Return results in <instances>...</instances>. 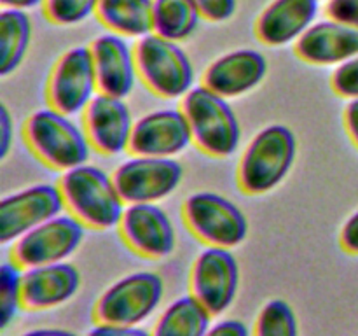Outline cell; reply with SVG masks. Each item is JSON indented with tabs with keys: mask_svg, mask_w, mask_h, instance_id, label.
<instances>
[{
	"mask_svg": "<svg viewBox=\"0 0 358 336\" xmlns=\"http://www.w3.org/2000/svg\"><path fill=\"white\" fill-rule=\"evenodd\" d=\"M13 115L6 104L0 107V158H6L9 154L10 146H13Z\"/></svg>",
	"mask_w": 358,
	"mask_h": 336,
	"instance_id": "32",
	"label": "cell"
},
{
	"mask_svg": "<svg viewBox=\"0 0 358 336\" xmlns=\"http://www.w3.org/2000/svg\"><path fill=\"white\" fill-rule=\"evenodd\" d=\"M31 38V21L24 10L0 13V76L13 74L23 62Z\"/></svg>",
	"mask_w": 358,
	"mask_h": 336,
	"instance_id": "23",
	"label": "cell"
},
{
	"mask_svg": "<svg viewBox=\"0 0 358 336\" xmlns=\"http://www.w3.org/2000/svg\"><path fill=\"white\" fill-rule=\"evenodd\" d=\"M133 122L131 111L124 98L98 91L84 111V130L91 146L105 156H117L129 149Z\"/></svg>",
	"mask_w": 358,
	"mask_h": 336,
	"instance_id": "15",
	"label": "cell"
},
{
	"mask_svg": "<svg viewBox=\"0 0 358 336\" xmlns=\"http://www.w3.org/2000/svg\"><path fill=\"white\" fill-rule=\"evenodd\" d=\"M254 336H299L294 308L283 300L268 301L255 318Z\"/></svg>",
	"mask_w": 358,
	"mask_h": 336,
	"instance_id": "25",
	"label": "cell"
},
{
	"mask_svg": "<svg viewBox=\"0 0 358 336\" xmlns=\"http://www.w3.org/2000/svg\"><path fill=\"white\" fill-rule=\"evenodd\" d=\"M164 296V282L154 272L126 275L103 290L94 304V318L105 324L140 326L156 312Z\"/></svg>",
	"mask_w": 358,
	"mask_h": 336,
	"instance_id": "6",
	"label": "cell"
},
{
	"mask_svg": "<svg viewBox=\"0 0 358 336\" xmlns=\"http://www.w3.org/2000/svg\"><path fill=\"white\" fill-rule=\"evenodd\" d=\"M96 16L121 37L142 38L154 31V0H100Z\"/></svg>",
	"mask_w": 358,
	"mask_h": 336,
	"instance_id": "21",
	"label": "cell"
},
{
	"mask_svg": "<svg viewBox=\"0 0 358 336\" xmlns=\"http://www.w3.org/2000/svg\"><path fill=\"white\" fill-rule=\"evenodd\" d=\"M297 140L285 125H269L254 136L238 164V186L247 195L275 189L292 168Z\"/></svg>",
	"mask_w": 358,
	"mask_h": 336,
	"instance_id": "3",
	"label": "cell"
},
{
	"mask_svg": "<svg viewBox=\"0 0 358 336\" xmlns=\"http://www.w3.org/2000/svg\"><path fill=\"white\" fill-rule=\"evenodd\" d=\"M212 314L192 294L177 298L164 308L152 329V336H205Z\"/></svg>",
	"mask_w": 358,
	"mask_h": 336,
	"instance_id": "22",
	"label": "cell"
},
{
	"mask_svg": "<svg viewBox=\"0 0 358 336\" xmlns=\"http://www.w3.org/2000/svg\"><path fill=\"white\" fill-rule=\"evenodd\" d=\"M23 268L16 261H6L0 266V326L6 329L17 310L23 307L21 300Z\"/></svg>",
	"mask_w": 358,
	"mask_h": 336,
	"instance_id": "26",
	"label": "cell"
},
{
	"mask_svg": "<svg viewBox=\"0 0 358 336\" xmlns=\"http://www.w3.org/2000/svg\"><path fill=\"white\" fill-rule=\"evenodd\" d=\"M191 294L212 314H224L233 304L240 286V268L231 248L208 247L199 252L191 270Z\"/></svg>",
	"mask_w": 358,
	"mask_h": 336,
	"instance_id": "11",
	"label": "cell"
},
{
	"mask_svg": "<svg viewBox=\"0 0 358 336\" xmlns=\"http://www.w3.org/2000/svg\"><path fill=\"white\" fill-rule=\"evenodd\" d=\"M86 226L72 214H62L14 241L10 258L23 270L63 262L83 244Z\"/></svg>",
	"mask_w": 358,
	"mask_h": 336,
	"instance_id": "9",
	"label": "cell"
},
{
	"mask_svg": "<svg viewBox=\"0 0 358 336\" xmlns=\"http://www.w3.org/2000/svg\"><path fill=\"white\" fill-rule=\"evenodd\" d=\"M343 248L350 254H358V212L353 214L345 223L339 237Z\"/></svg>",
	"mask_w": 358,
	"mask_h": 336,
	"instance_id": "34",
	"label": "cell"
},
{
	"mask_svg": "<svg viewBox=\"0 0 358 336\" xmlns=\"http://www.w3.org/2000/svg\"><path fill=\"white\" fill-rule=\"evenodd\" d=\"M327 14L331 20L358 28V0H329Z\"/></svg>",
	"mask_w": 358,
	"mask_h": 336,
	"instance_id": "30",
	"label": "cell"
},
{
	"mask_svg": "<svg viewBox=\"0 0 358 336\" xmlns=\"http://www.w3.org/2000/svg\"><path fill=\"white\" fill-rule=\"evenodd\" d=\"M182 112L192 132V142L215 158L233 156L240 144L241 130L227 100L205 84L194 86L182 98Z\"/></svg>",
	"mask_w": 358,
	"mask_h": 336,
	"instance_id": "4",
	"label": "cell"
},
{
	"mask_svg": "<svg viewBox=\"0 0 358 336\" xmlns=\"http://www.w3.org/2000/svg\"><path fill=\"white\" fill-rule=\"evenodd\" d=\"M191 142V126L182 108H161L135 122L128 150L135 156L173 158Z\"/></svg>",
	"mask_w": 358,
	"mask_h": 336,
	"instance_id": "14",
	"label": "cell"
},
{
	"mask_svg": "<svg viewBox=\"0 0 358 336\" xmlns=\"http://www.w3.org/2000/svg\"><path fill=\"white\" fill-rule=\"evenodd\" d=\"M182 216L192 234L212 247L233 248L248 234V219L243 210L217 192L191 195L184 202Z\"/></svg>",
	"mask_w": 358,
	"mask_h": 336,
	"instance_id": "7",
	"label": "cell"
},
{
	"mask_svg": "<svg viewBox=\"0 0 358 336\" xmlns=\"http://www.w3.org/2000/svg\"><path fill=\"white\" fill-rule=\"evenodd\" d=\"M184 168L175 158L135 156L115 168L114 178L122 200L131 203H157L178 188Z\"/></svg>",
	"mask_w": 358,
	"mask_h": 336,
	"instance_id": "10",
	"label": "cell"
},
{
	"mask_svg": "<svg viewBox=\"0 0 358 336\" xmlns=\"http://www.w3.org/2000/svg\"><path fill=\"white\" fill-rule=\"evenodd\" d=\"M296 52L311 65H341L358 56V28L334 20L311 24L296 42Z\"/></svg>",
	"mask_w": 358,
	"mask_h": 336,
	"instance_id": "19",
	"label": "cell"
},
{
	"mask_svg": "<svg viewBox=\"0 0 358 336\" xmlns=\"http://www.w3.org/2000/svg\"><path fill=\"white\" fill-rule=\"evenodd\" d=\"M58 186L69 212L84 226L93 230L119 227L126 202L103 168L87 163L70 168L63 172Z\"/></svg>",
	"mask_w": 358,
	"mask_h": 336,
	"instance_id": "1",
	"label": "cell"
},
{
	"mask_svg": "<svg viewBox=\"0 0 358 336\" xmlns=\"http://www.w3.org/2000/svg\"><path fill=\"white\" fill-rule=\"evenodd\" d=\"M142 83L161 98H184L194 88V66L187 52L173 41L149 34L135 46Z\"/></svg>",
	"mask_w": 358,
	"mask_h": 336,
	"instance_id": "5",
	"label": "cell"
},
{
	"mask_svg": "<svg viewBox=\"0 0 358 336\" xmlns=\"http://www.w3.org/2000/svg\"><path fill=\"white\" fill-rule=\"evenodd\" d=\"M23 135L31 153L52 170L66 172L87 163L91 156L93 146L86 130L52 107L31 112L24 122Z\"/></svg>",
	"mask_w": 358,
	"mask_h": 336,
	"instance_id": "2",
	"label": "cell"
},
{
	"mask_svg": "<svg viewBox=\"0 0 358 336\" xmlns=\"http://www.w3.org/2000/svg\"><path fill=\"white\" fill-rule=\"evenodd\" d=\"M20 336H79V335L73 331H69V329L42 328V329H31V331L23 332V335Z\"/></svg>",
	"mask_w": 358,
	"mask_h": 336,
	"instance_id": "36",
	"label": "cell"
},
{
	"mask_svg": "<svg viewBox=\"0 0 358 336\" xmlns=\"http://www.w3.org/2000/svg\"><path fill=\"white\" fill-rule=\"evenodd\" d=\"M96 70L98 91L115 98H126L138 77L135 51L117 34L100 35L90 46Z\"/></svg>",
	"mask_w": 358,
	"mask_h": 336,
	"instance_id": "17",
	"label": "cell"
},
{
	"mask_svg": "<svg viewBox=\"0 0 358 336\" xmlns=\"http://www.w3.org/2000/svg\"><path fill=\"white\" fill-rule=\"evenodd\" d=\"M119 231L129 248L149 259L168 258L177 245L173 223L156 203H131L126 206Z\"/></svg>",
	"mask_w": 358,
	"mask_h": 336,
	"instance_id": "13",
	"label": "cell"
},
{
	"mask_svg": "<svg viewBox=\"0 0 358 336\" xmlns=\"http://www.w3.org/2000/svg\"><path fill=\"white\" fill-rule=\"evenodd\" d=\"M80 287V273L70 262L23 270L21 300L27 310H51L72 300Z\"/></svg>",
	"mask_w": 358,
	"mask_h": 336,
	"instance_id": "16",
	"label": "cell"
},
{
	"mask_svg": "<svg viewBox=\"0 0 358 336\" xmlns=\"http://www.w3.org/2000/svg\"><path fill=\"white\" fill-rule=\"evenodd\" d=\"M318 14V0H275L255 23L259 41L268 46L297 42L313 24Z\"/></svg>",
	"mask_w": 358,
	"mask_h": 336,
	"instance_id": "20",
	"label": "cell"
},
{
	"mask_svg": "<svg viewBox=\"0 0 358 336\" xmlns=\"http://www.w3.org/2000/svg\"><path fill=\"white\" fill-rule=\"evenodd\" d=\"M205 336H250L247 324L236 318H227V321L217 322L208 329Z\"/></svg>",
	"mask_w": 358,
	"mask_h": 336,
	"instance_id": "33",
	"label": "cell"
},
{
	"mask_svg": "<svg viewBox=\"0 0 358 336\" xmlns=\"http://www.w3.org/2000/svg\"><path fill=\"white\" fill-rule=\"evenodd\" d=\"M86 336H152L147 329L140 326H122V324H105L96 322V326L86 332Z\"/></svg>",
	"mask_w": 358,
	"mask_h": 336,
	"instance_id": "31",
	"label": "cell"
},
{
	"mask_svg": "<svg viewBox=\"0 0 358 336\" xmlns=\"http://www.w3.org/2000/svg\"><path fill=\"white\" fill-rule=\"evenodd\" d=\"M268 72L266 58L254 49H238L217 58L203 74V84L224 98L248 93Z\"/></svg>",
	"mask_w": 358,
	"mask_h": 336,
	"instance_id": "18",
	"label": "cell"
},
{
	"mask_svg": "<svg viewBox=\"0 0 358 336\" xmlns=\"http://www.w3.org/2000/svg\"><path fill=\"white\" fill-rule=\"evenodd\" d=\"M203 18L210 21H227L236 10V0H194Z\"/></svg>",
	"mask_w": 358,
	"mask_h": 336,
	"instance_id": "29",
	"label": "cell"
},
{
	"mask_svg": "<svg viewBox=\"0 0 358 336\" xmlns=\"http://www.w3.org/2000/svg\"><path fill=\"white\" fill-rule=\"evenodd\" d=\"M44 2L45 0H0V4H2L6 9H20V10L31 9V7H37Z\"/></svg>",
	"mask_w": 358,
	"mask_h": 336,
	"instance_id": "37",
	"label": "cell"
},
{
	"mask_svg": "<svg viewBox=\"0 0 358 336\" xmlns=\"http://www.w3.org/2000/svg\"><path fill=\"white\" fill-rule=\"evenodd\" d=\"M201 18L194 0H154V34L168 41L191 37Z\"/></svg>",
	"mask_w": 358,
	"mask_h": 336,
	"instance_id": "24",
	"label": "cell"
},
{
	"mask_svg": "<svg viewBox=\"0 0 358 336\" xmlns=\"http://www.w3.org/2000/svg\"><path fill=\"white\" fill-rule=\"evenodd\" d=\"M98 79L90 46L69 49L56 62L48 80L49 107L66 115H77L96 97Z\"/></svg>",
	"mask_w": 358,
	"mask_h": 336,
	"instance_id": "8",
	"label": "cell"
},
{
	"mask_svg": "<svg viewBox=\"0 0 358 336\" xmlns=\"http://www.w3.org/2000/svg\"><path fill=\"white\" fill-rule=\"evenodd\" d=\"M66 209L58 184H35L13 192L0 202V241L10 244L41 226L45 220L62 216Z\"/></svg>",
	"mask_w": 358,
	"mask_h": 336,
	"instance_id": "12",
	"label": "cell"
},
{
	"mask_svg": "<svg viewBox=\"0 0 358 336\" xmlns=\"http://www.w3.org/2000/svg\"><path fill=\"white\" fill-rule=\"evenodd\" d=\"M332 88L339 97L358 98V56L338 65L332 74Z\"/></svg>",
	"mask_w": 358,
	"mask_h": 336,
	"instance_id": "28",
	"label": "cell"
},
{
	"mask_svg": "<svg viewBox=\"0 0 358 336\" xmlns=\"http://www.w3.org/2000/svg\"><path fill=\"white\" fill-rule=\"evenodd\" d=\"M100 0H45L44 13L49 21L56 24H77L87 20L93 13Z\"/></svg>",
	"mask_w": 358,
	"mask_h": 336,
	"instance_id": "27",
	"label": "cell"
},
{
	"mask_svg": "<svg viewBox=\"0 0 358 336\" xmlns=\"http://www.w3.org/2000/svg\"><path fill=\"white\" fill-rule=\"evenodd\" d=\"M345 125H346V130H348L350 136H352V140L358 147V98H355V100H352L348 105H346Z\"/></svg>",
	"mask_w": 358,
	"mask_h": 336,
	"instance_id": "35",
	"label": "cell"
}]
</instances>
